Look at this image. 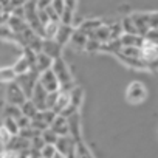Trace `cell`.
Wrapping results in <instances>:
<instances>
[{
    "instance_id": "obj_1",
    "label": "cell",
    "mask_w": 158,
    "mask_h": 158,
    "mask_svg": "<svg viewBox=\"0 0 158 158\" xmlns=\"http://www.w3.org/2000/svg\"><path fill=\"white\" fill-rule=\"evenodd\" d=\"M39 71H37V68H31L28 73H25V74H19L17 77H16V82L20 85V89L23 90V93L27 95V98H31V95H33V90H34V85L37 84V81H39Z\"/></svg>"
},
{
    "instance_id": "obj_2",
    "label": "cell",
    "mask_w": 158,
    "mask_h": 158,
    "mask_svg": "<svg viewBox=\"0 0 158 158\" xmlns=\"http://www.w3.org/2000/svg\"><path fill=\"white\" fill-rule=\"evenodd\" d=\"M51 70H53V73L56 74V77H57V81H59L60 85L68 84V82H73L71 74H70V71H68V67H67V64H65L60 57H56V59L53 60Z\"/></svg>"
},
{
    "instance_id": "obj_3",
    "label": "cell",
    "mask_w": 158,
    "mask_h": 158,
    "mask_svg": "<svg viewBox=\"0 0 158 158\" xmlns=\"http://www.w3.org/2000/svg\"><path fill=\"white\" fill-rule=\"evenodd\" d=\"M39 82L42 84V87H44L48 93H51V92H59V89H60V84H59L57 77H56V74L53 73L51 68H50V70H45V71H42V73L39 74Z\"/></svg>"
},
{
    "instance_id": "obj_4",
    "label": "cell",
    "mask_w": 158,
    "mask_h": 158,
    "mask_svg": "<svg viewBox=\"0 0 158 158\" xmlns=\"http://www.w3.org/2000/svg\"><path fill=\"white\" fill-rule=\"evenodd\" d=\"M6 99L10 104H14V106H22L27 101V95L23 93V90L20 89V85L16 81L10 82V85L6 89Z\"/></svg>"
},
{
    "instance_id": "obj_5",
    "label": "cell",
    "mask_w": 158,
    "mask_h": 158,
    "mask_svg": "<svg viewBox=\"0 0 158 158\" xmlns=\"http://www.w3.org/2000/svg\"><path fill=\"white\" fill-rule=\"evenodd\" d=\"M147 96V90L141 82H132L127 89V101L132 104L143 102Z\"/></svg>"
},
{
    "instance_id": "obj_6",
    "label": "cell",
    "mask_w": 158,
    "mask_h": 158,
    "mask_svg": "<svg viewBox=\"0 0 158 158\" xmlns=\"http://www.w3.org/2000/svg\"><path fill=\"white\" fill-rule=\"evenodd\" d=\"M47 96H48V92L42 87V84L37 81V84L34 85V90H33V95H31V101L36 104L37 110H47Z\"/></svg>"
},
{
    "instance_id": "obj_7",
    "label": "cell",
    "mask_w": 158,
    "mask_h": 158,
    "mask_svg": "<svg viewBox=\"0 0 158 158\" xmlns=\"http://www.w3.org/2000/svg\"><path fill=\"white\" fill-rule=\"evenodd\" d=\"M136 30H138V34L144 37V34L150 30L149 27V14H143V13H136V14H132L130 16Z\"/></svg>"
},
{
    "instance_id": "obj_8",
    "label": "cell",
    "mask_w": 158,
    "mask_h": 158,
    "mask_svg": "<svg viewBox=\"0 0 158 158\" xmlns=\"http://www.w3.org/2000/svg\"><path fill=\"white\" fill-rule=\"evenodd\" d=\"M60 48H62V45H59L54 39L44 37V40H42V51H44L45 54H48L50 57H53V59L59 57Z\"/></svg>"
},
{
    "instance_id": "obj_9",
    "label": "cell",
    "mask_w": 158,
    "mask_h": 158,
    "mask_svg": "<svg viewBox=\"0 0 158 158\" xmlns=\"http://www.w3.org/2000/svg\"><path fill=\"white\" fill-rule=\"evenodd\" d=\"M50 129H51L56 135H59V136H64V135H68V133H70V130H68V121H67V118L62 116V115H57V116L54 118V121L50 124Z\"/></svg>"
},
{
    "instance_id": "obj_10",
    "label": "cell",
    "mask_w": 158,
    "mask_h": 158,
    "mask_svg": "<svg viewBox=\"0 0 158 158\" xmlns=\"http://www.w3.org/2000/svg\"><path fill=\"white\" fill-rule=\"evenodd\" d=\"M67 121H68V130H70L71 138L74 139V143L82 141L81 139V127H79V115H77V112L73 113L71 116H68Z\"/></svg>"
},
{
    "instance_id": "obj_11",
    "label": "cell",
    "mask_w": 158,
    "mask_h": 158,
    "mask_svg": "<svg viewBox=\"0 0 158 158\" xmlns=\"http://www.w3.org/2000/svg\"><path fill=\"white\" fill-rule=\"evenodd\" d=\"M73 31H74V30L71 28V25H64V23H60V25H59V30H57V33H56V36H54V40H56L59 45H65V44L70 40Z\"/></svg>"
},
{
    "instance_id": "obj_12",
    "label": "cell",
    "mask_w": 158,
    "mask_h": 158,
    "mask_svg": "<svg viewBox=\"0 0 158 158\" xmlns=\"http://www.w3.org/2000/svg\"><path fill=\"white\" fill-rule=\"evenodd\" d=\"M123 47H139L143 45L144 42V37L139 36V34H129V33H123L121 37H119Z\"/></svg>"
},
{
    "instance_id": "obj_13",
    "label": "cell",
    "mask_w": 158,
    "mask_h": 158,
    "mask_svg": "<svg viewBox=\"0 0 158 158\" xmlns=\"http://www.w3.org/2000/svg\"><path fill=\"white\" fill-rule=\"evenodd\" d=\"M53 57H50L48 54H45L44 51H39L37 53V59H36V68L39 73L45 71V70H50L51 65H53Z\"/></svg>"
},
{
    "instance_id": "obj_14",
    "label": "cell",
    "mask_w": 158,
    "mask_h": 158,
    "mask_svg": "<svg viewBox=\"0 0 158 158\" xmlns=\"http://www.w3.org/2000/svg\"><path fill=\"white\" fill-rule=\"evenodd\" d=\"M70 104V92H60L59 90V95H57V99H56V104L51 110H54L57 115Z\"/></svg>"
},
{
    "instance_id": "obj_15",
    "label": "cell",
    "mask_w": 158,
    "mask_h": 158,
    "mask_svg": "<svg viewBox=\"0 0 158 158\" xmlns=\"http://www.w3.org/2000/svg\"><path fill=\"white\" fill-rule=\"evenodd\" d=\"M70 40H71L73 47H76V48H85V44H87L89 37H87V34H85L84 31L76 30V31H73Z\"/></svg>"
},
{
    "instance_id": "obj_16",
    "label": "cell",
    "mask_w": 158,
    "mask_h": 158,
    "mask_svg": "<svg viewBox=\"0 0 158 158\" xmlns=\"http://www.w3.org/2000/svg\"><path fill=\"white\" fill-rule=\"evenodd\" d=\"M8 25H10V28L14 31V33H22L23 31V28L27 27V20L23 19V17H17V16H10V19H8Z\"/></svg>"
},
{
    "instance_id": "obj_17",
    "label": "cell",
    "mask_w": 158,
    "mask_h": 158,
    "mask_svg": "<svg viewBox=\"0 0 158 158\" xmlns=\"http://www.w3.org/2000/svg\"><path fill=\"white\" fill-rule=\"evenodd\" d=\"M20 110H22V115H25V116H28L30 119H33L36 115H37V107H36V104L31 101V99H27L22 106H20Z\"/></svg>"
},
{
    "instance_id": "obj_18",
    "label": "cell",
    "mask_w": 158,
    "mask_h": 158,
    "mask_svg": "<svg viewBox=\"0 0 158 158\" xmlns=\"http://www.w3.org/2000/svg\"><path fill=\"white\" fill-rule=\"evenodd\" d=\"M116 56H118L124 64H127L129 67H133V68H146V64H144V60H143L141 57H127V56H123V54H119V53H116Z\"/></svg>"
},
{
    "instance_id": "obj_19",
    "label": "cell",
    "mask_w": 158,
    "mask_h": 158,
    "mask_svg": "<svg viewBox=\"0 0 158 158\" xmlns=\"http://www.w3.org/2000/svg\"><path fill=\"white\" fill-rule=\"evenodd\" d=\"M101 25H102V22H101V20L92 19V20H85V22H82L81 25H79V28H77V30H81V31H84L85 34H89V33L95 31L96 28H99Z\"/></svg>"
},
{
    "instance_id": "obj_20",
    "label": "cell",
    "mask_w": 158,
    "mask_h": 158,
    "mask_svg": "<svg viewBox=\"0 0 158 158\" xmlns=\"http://www.w3.org/2000/svg\"><path fill=\"white\" fill-rule=\"evenodd\" d=\"M13 70H14V73L19 76V74H25V73H28L30 70H31V67H30V64H28V60L25 59V56H22L16 64H14V67H13Z\"/></svg>"
},
{
    "instance_id": "obj_21",
    "label": "cell",
    "mask_w": 158,
    "mask_h": 158,
    "mask_svg": "<svg viewBox=\"0 0 158 158\" xmlns=\"http://www.w3.org/2000/svg\"><path fill=\"white\" fill-rule=\"evenodd\" d=\"M2 126H3L11 135H19V132H20V127H19L17 121H16L14 118H11V116H5Z\"/></svg>"
},
{
    "instance_id": "obj_22",
    "label": "cell",
    "mask_w": 158,
    "mask_h": 158,
    "mask_svg": "<svg viewBox=\"0 0 158 158\" xmlns=\"http://www.w3.org/2000/svg\"><path fill=\"white\" fill-rule=\"evenodd\" d=\"M82 98H84V92H82V89L74 87V89L70 92V104H73L74 107H79V106H81Z\"/></svg>"
},
{
    "instance_id": "obj_23",
    "label": "cell",
    "mask_w": 158,
    "mask_h": 158,
    "mask_svg": "<svg viewBox=\"0 0 158 158\" xmlns=\"http://www.w3.org/2000/svg\"><path fill=\"white\" fill-rule=\"evenodd\" d=\"M17 74L14 73L13 68L6 67V68H0V82H13L16 81Z\"/></svg>"
},
{
    "instance_id": "obj_24",
    "label": "cell",
    "mask_w": 158,
    "mask_h": 158,
    "mask_svg": "<svg viewBox=\"0 0 158 158\" xmlns=\"http://www.w3.org/2000/svg\"><path fill=\"white\" fill-rule=\"evenodd\" d=\"M0 39H3V40H13L16 42V33L10 28L8 23H3V25H0Z\"/></svg>"
},
{
    "instance_id": "obj_25",
    "label": "cell",
    "mask_w": 158,
    "mask_h": 158,
    "mask_svg": "<svg viewBox=\"0 0 158 158\" xmlns=\"http://www.w3.org/2000/svg\"><path fill=\"white\" fill-rule=\"evenodd\" d=\"M121 27H123V31H124V33H129V34H138V30H136V27H135V23H133V20H132L130 16L123 19Z\"/></svg>"
},
{
    "instance_id": "obj_26",
    "label": "cell",
    "mask_w": 158,
    "mask_h": 158,
    "mask_svg": "<svg viewBox=\"0 0 158 158\" xmlns=\"http://www.w3.org/2000/svg\"><path fill=\"white\" fill-rule=\"evenodd\" d=\"M59 25L60 22H54V20H50L47 25H45V37L48 39H54L57 30H59Z\"/></svg>"
},
{
    "instance_id": "obj_27",
    "label": "cell",
    "mask_w": 158,
    "mask_h": 158,
    "mask_svg": "<svg viewBox=\"0 0 158 158\" xmlns=\"http://www.w3.org/2000/svg\"><path fill=\"white\" fill-rule=\"evenodd\" d=\"M23 56H25V59L28 60L30 67H31V68H36V59H37V53H36L33 48H30V47H23Z\"/></svg>"
},
{
    "instance_id": "obj_28",
    "label": "cell",
    "mask_w": 158,
    "mask_h": 158,
    "mask_svg": "<svg viewBox=\"0 0 158 158\" xmlns=\"http://www.w3.org/2000/svg\"><path fill=\"white\" fill-rule=\"evenodd\" d=\"M22 115V110H20V106H14V104H8L5 107V112H3V116H11L14 119H17L19 116Z\"/></svg>"
},
{
    "instance_id": "obj_29",
    "label": "cell",
    "mask_w": 158,
    "mask_h": 158,
    "mask_svg": "<svg viewBox=\"0 0 158 158\" xmlns=\"http://www.w3.org/2000/svg\"><path fill=\"white\" fill-rule=\"evenodd\" d=\"M40 136H42V139L45 141V144H56V141H57V138H59V135H56L50 127L45 129V130L40 133Z\"/></svg>"
},
{
    "instance_id": "obj_30",
    "label": "cell",
    "mask_w": 158,
    "mask_h": 158,
    "mask_svg": "<svg viewBox=\"0 0 158 158\" xmlns=\"http://www.w3.org/2000/svg\"><path fill=\"white\" fill-rule=\"evenodd\" d=\"M42 132H39V130H36L34 127H25V129H20V132H19V135L22 136V138H25V139H33L34 136H37V135H40Z\"/></svg>"
},
{
    "instance_id": "obj_31",
    "label": "cell",
    "mask_w": 158,
    "mask_h": 158,
    "mask_svg": "<svg viewBox=\"0 0 158 158\" xmlns=\"http://www.w3.org/2000/svg\"><path fill=\"white\" fill-rule=\"evenodd\" d=\"M56 146L54 144H45L42 149H40V155L42 158H53L56 155Z\"/></svg>"
},
{
    "instance_id": "obj_32",
    "label": "cell",
    "mask_w": 158,
    "mask_h": 158,
    "mask_svg": "<svg viewBox=\"0 0 158 158\" xmlns=\"http://www.w3.org/2000/svg\"><path fill=\"white\" fill-rule=\"evenodd\" d=\"M109 30H110V39H119L121 34L124 33L121 23H112V25L109 27Z\"/></svg>"
},
{
    "instance_id": "obj_33",
    "label": "cell",
    "mask_w": 158,
    "mask_h": 158,
    "mask_svg": "<svg viewBox=\"0 0 158 158\" xmlns=\"http://www.w3.org/2000/svg\"><path fill=\"white\" fill-rule=\"evenodd\" d=\"M73 10H68V8H65L64 11H62V14H60V23H64V25H71V22H73Z\"/></svg>"
},
{
    "instance_id": "obj_34",
    "label": "cell",
    "mask_w": 158,
    "mask_h": 158,
    "mask_svg": "<svg viewBox=\"0 0 158 158\" xmlns=\"http://www.w3.org/2000/svg\"><path fill=\"white\" fill-rule=\"evenodd\" d=\"M144 39L158 47V28H150V30L144 34Z\"/></svg>"
},
{
    "instance_id": "obj_35",
    "label": "cell",
    "mask_w": 158,
    "mask_h": 158,
    "mask_svg": "<svg viewBox=\"0 0 158 158\" xmlns=\"http://www.w3.org/2000/svg\"><path fill=\"white\" fill-rule=\"evenodd\" d=\"M11 133L3 127V126H0V144H2L3 147H6L8 146V143H10V139H11Z\"/></svg>"
},
{
    "instance_id": "obj_36",
    "label": "cell",
    "mask_w": 158,
    "mask_h": 158,
    "mask_svg": "<svg viewBox=\"0 0 158 158\" xmlns=\"http://www.w3.org/2000/svg\"><path fill=\"white\" fill-rule=\"evenodd\" d=\"M101 44H102V42H99V40H96V39H89L87 44H85V50L90 51V53L99 51V50H101Z\"/></svg>"
},
{
    "instance_id": "obj_37",
    "label": "cell",
    "mask_w": 158,
    "mask_h": 158,
    "mask_svg": "<svg viewBox=\"0 0 158 158\" xmlns=\"http://www.w3.org/2000/svg\"><path fill=\"white\" fill-rule=\"evenodd\" d=\"M31 127H34V129L39 130V132H44V130L48 129L50 126H48L45 121H42V119H31Z\"/></svg>"
},
{
    "instance_id": "obj_38",
    "label": "cell",
    "mask_w": 158,
    "mask_h": 158,
    "mask_svg": "<svg viewBox=\"0 0 158 158\" xmlns=\"http://www.w3.org/2000/svg\"><path fill=\"white\" fill-rule=\"evenodd\" d=\"M144 64H146V68H149L150 71H158V56L144 60Z\"/></svg>"
},
{
    "instance_id": "obj_39",
    "label": "cell",
    "mask_w": 158,
    "mask_h": 158,
    "mask_svg": "<svg viewBox=\"0 0 158 158\" xmlns=\"http://www.w3.org/2000/svg\"><path fill=\"white\" fill-rule=\"evenodd\" d=\"M51 6H53V10L60 16L62 14V11L65 10V5H64V0H51Z\"/></svg>"
},
{
    "instance_id": "obj_40",
    "label": "cell",
    "mask_w": 158,
    "mask_h": 158,
    "mask_svg": "<svg viewBox=\"0 0 158 158\" xmlns=\"http://www.w3.org/2000/svg\"><path fill=\"white\" fill-rule=\"evenodd\" d=\"M57 95H59V92H51V93H48V96H47V109H53V107H54L56 99H57Z\"/></svg>"
},
{
    "instance_id": "obj_41",
    "label": "cell",
    "mask_w": 158,
    "mask_h": 158,
    "mask_svg": "<svg viewBox=\"0 0 158 158\" xmlns=\"http://www.w3.org/2000/svg\"><path fill=\"white\" fill-rule=\"evenodd\" d=\"M16 121H17V124H19L20 129H25V127H30L31 126V119L28 116H25V115H20Z\"/></svg>"
},
{
    "instance_id": "obj_42",
    "label": "cell",
    "mask_w": 158,
    "mask_h": 158,
    "mask_svg": "<svg viewBox=\"0 0 158 158\" xmlns=\"http://www.w3.org/2000/svg\"><path fill=\"white\" fill-rule=\"evenodd\" d=\"M44 146H45V141L42 139V136H40V135H37V136H34V138L31 139V147H34V149L40 150Z\"/></svg>"
},
{
    "instance_id": "obj_43",
    "label": "cell",
    "mask_w": 158,
    "mask_h": 158,
    "mask_svg": "<svg viewBox=\"0 0 158 158\" xmlns=\"http://www.w3.org/2000/svg\"><path fill=\"white\" fill-rule=\"evenodd\" d=\"M76 112H77V107H74L73 104H68V106H67V107H65L59 115H62V116L68 118V116H71V115H73V113H76Z\"/></svg>"
},
{
    "instance_id": "obj_44",
    "label": "cell",
    "mask_w": 158,
    "mask_h": 158,
    "mask_svg": "<svg viewBox=\"0 0 158 158\" xmlns=\"http://www.w3.org/2000/svg\"><path fill=\"white\" fill-rule=\"evenodd\" d=\"M37 16H39V20H40V23H42L44 27L50 22V17H48L47 10H37Z\"/></svg>"
},
{
    "instance_id": "obj_45",
    "label": "cell",
    "mask_w": 158,
    "mask_h": 158,
    "mask_svg": "<svg viewBox=\"0 0 158 158\" xmlns=\"http://www.w3.org/2000/svg\"><path fill=\"white\" fill-rule=\"evenodd\" d=\"M37 10H47L51 5V0H36Z\"/></svg>"
},
{
    "instance_id": "obj_46",
    "label": "cell",
    "mask_w": 158,
    "mask_h": 158,
    "mask_svg": "<svg viewBox=\"0 0 158 158\" xmlns=\"http://www.w3.org/2000/svg\"><path fill=\"white\" fill-rule=\"evenodd\" d=\"M0 158H17V152L5 149V150H3L2 153H0Z\"/></svg>"
},
{
    "instance_id": "obj_47",
    "label": "cell",
    "mask_w": 158,
    "mask_h": 158,
    "mask_svg": "<svg viewBox=\"0 0 158 158\" xmlns=\"http://www.w3.org/2000/svg\"><path fill=\"white\" fill-rule=\"evenodd\" d=\"M10 13L6 11H0V25H3V23H8V19H10Z\"/></svg>"
},
{
    "instance_id": "obj_48",
    "label": "cell",
    "mask_w": 158,
    "mask_h": 158,
    "mask_svg": "<svg viewBox=\"0 0 158 158\" xmlns=\"http://www.w3.org/2000/svg\"><path fill=\"white\" fill-rule=\"evenodd\" d=\"M64 5H65V8L74 11V8H76V0H64Z\"/></svg>"
},
{
    "instance_id": "obj_49",
    "label": "cell",
    "mask_w": 158,
    "mask_h": 158,
    "mask_svg": "<svg viewBox=\"0 0 158 158\" xmlns=\"http://www.w3.org/2000/svg\"><path fill=\"white\" fill-rule=\"evenodd\" d=\"M53 158H67V156H65V155H62V153H59V152H56V155H54Z\"/></svg>"
},
{
    "instance_id": "obj_50",
    "label": "cell",
    "mask_w": 158,
    "mask_h": 158,
    "mask_svg": "<svg viewBox=\"0 0 158 158\" xmlns=\"http://www.w3.org/2000/svg\"><path fill=\"white\" fill-rule=\"evenodd\" d=\"M0 11H3V6L2 5H0Z\"/></svg>"
}]
</instances>
